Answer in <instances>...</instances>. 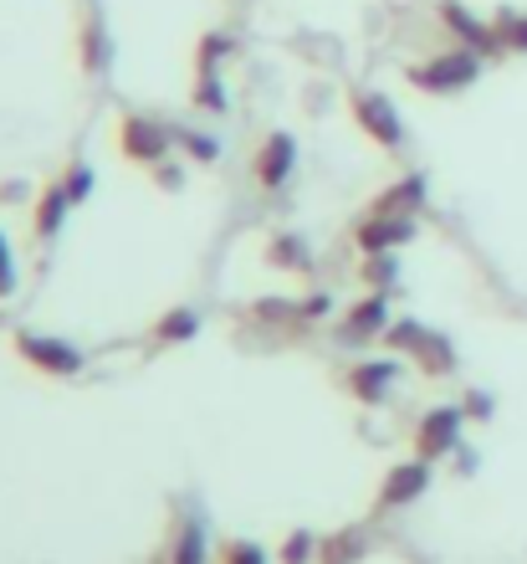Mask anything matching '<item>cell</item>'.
Instances as JSON below:
<instances>
[{"label":"cell","mask_w":527,"mask_h":564,"mask_svg":"<svg viewBox=\"0 0 527 564\" xmlns=\"http://www.w3.org/2000/svg\"><path fill=\"white\" fill-rule=\"evenodd\" d=\"M231 564H262V560H256L251 550H235V554H231Z\"/></svg>","instance_id":"6da1fadb"}]
</instances>
